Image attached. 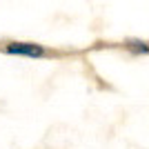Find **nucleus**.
<instances>
[{
	"instance_id": "nucleus-1",
	"label": "nucleus",
	"mask_w": 149,
	"mask_h": 149,
	"mask_svg": "<svg viewBox=\"0 0 149 149\" xmlns=\"http://www.w3.org/2000/svg\"><path fill=\"white\" fill-rule=\"evenodd\" d=\"M2 51L5 54H9V56H18V58H45L49 51L45 49L42 45L38 42H29V40H11V42H7L5 47H2Z\"/></svg>"
},
{
	"instance_id": "nucleus-2",
	"label": "nucleus",
	"mask_w": 149,
	"mask_h": 149,
	"mask_svg": "<svg viewBox=\"0 0 149 149\" xmlns=\"http://www.w3.org/2000/svg\"><path fill=\"white\" fill-rule=\"evenodd\" d=\"M125 49L134 54V56H149V42L140 38H127L125 40Z\"/></svg>"
}]
</instances>
